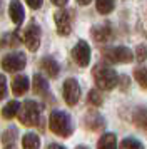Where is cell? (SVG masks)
<instances>
[{"instance_id": "5bb4252c", "label": "cell", "mask_w": 147, "mask_h": 149, "mask_svg": "<svg viewBox=\"0 0 147 149\" xmlns=\"http://www.w3.org/2000/svg\"><path fill=\"white\" fill-rule=\"evenodd\" d=\"M134 124H137L142 131H147V107H137L132 114Z\"/></svg>"}, {"instance_id": "30bf717a", "label": "cell", "mask_w": 147, "mask_h": 149, "mask_svg": "<svg viewBox=\"0 0 147 149\" xmlns=\"http://www.w3.org/2000/svg\"><path fill=\"white\" fill-rule=\"evenodd\" d=\"M90 35L94 37V40L97 42H105L110 39V35H112V29L109 24H102V25H95L92 27L90 30Z\"/></svg>"}, {"instance_id": "9c48e42d", "label": "cell", "mask_w": 147, "mask_h": 149, "mask_svg": "<svg viewBox=\"0 0 147 149\" xmlns=\"http://www.w3.org/2000/svg\"><path fill=\"white\" fill-rule=\"evenodd\" d=\"M62 91H64V99H65L67 104H69V106H75L77 101H79V97H80L79 82L75 81V79H67V81L64 82Z\"/></svg>"}, {"instance_id": "ac0fdd59", "label": "cell", "mask_w": 147, "mask_h": 149, "mask_svg": "<svg viewBox=\"0 0 147 149\" xmlns=\"http://www.w3.org/2000/svg\"><path fill=\"white\" fill-rule=\"evenodd\" d=\"M33 91H35V94H42V95H45L49 92V82L40 74L33 75Z\"/></svg>"}, {"instance_id": "4dcf8cb0", "label": "cell", "mask_w": 147, "mask_h": 149, "mask_svg": "<svg viewBox=\"0 0 147 149\" xmlns=\"http://www.w3.org/2000/svg\"><path fill=\"white\" fill-rule=\"evenodd\" d=\"M79 3H82V5H89L90 2H89V0H79Z\"/></svg>"}, {"instance_id": "3957f363", "label": "cell", "mask_w": 147, "mask_h": 149, "mask_svg": "<svg viewBox=\"0 0 147 149\" xmlns=\"http://www.w3.org/2000/svg\"><path fill=\"white\" fill-rule=\"evenodd\" d=\"M19 119L24 126H35L40 119V106L35 101H25L19 111Z\"/></svg>"}, {"instance_id": "d4e9b609", "label": "cell", "mask_w": 147, "mask_h": 149, "mask_svg": "<svg viewBox=\"0 0 147 149\" xmlns=\"http://www.w3.org/2000/svg\"><path fill=\"white\" fill-rule=\"evenodd\" d=\"M19 44V39H17V35L15 34H5L3 37H2V40H0V49L7 47V45H17Z\"/></svg>"}, {"instance_id": "ba28073f", "label": "cell", "mask_w": 147, "mask_h": 149, "mask_svg": "<svg viewBox=\"0 0 147 149\" xmlns=\"http://www.w3.org/2000/svg\"><path fill=\"white\" fill-rule=\"evenodd\" d=\"M72 57L80 67H87L89 62H90V47H89V44L85 40L77 42L75 47L72 49Z\"/></svg>"}, {"instance_id": "52a82bcc", "label": "cell", "mask_w": 147, "mask_h": 149, "mask_svg": "<svg viewBox=\"0 0 147 149\" xmlns=\"http://www.w3.org/2000/svg\"><path fill=\"white\" fill-rule=\"evenodd\" d=\"M40 37H42V32H40L39 24H35L32 20L28 24V27L25 29V32H24V42H25V45L28 47V50H37L39 49Z\"/></svg>"}, {"instance_id": "8fae6325", "label": "cell", "mask_w": 147, "mask_h": 149, "mask_svg": "<svg viewBox=\"0 0 147 149\" xmlns=\"http://www.w3.org/2000/svg\"><path fill=\"white\" fill-rule=\"evenodd\" d=\"M8 14H10V19L13 20V24H15V25H20V24L24 22V17H25V14H24V5H22L20 2H17V0L10 2V5H8Z\"/></svg>"}, {"instance_id": "484cf974", "label": "cell", "mask_w": 147, "mask_h": 149, "mask_svg": "<svg viewBox=\"0 0 147 149\" xmlns=\"http://www.w3.org/2000/svg\"><path fill=\"white\" fill-rule=\"evenodd\" d=\"M135 59L139 62H144L147 59V45L146 44H140L139 47L135 49Z\"/></svg>"}, {"instance_id": "4fadbf2b", "label": "cell", "mask_w": 147, "mask_h": 149, "mask_svg": "<svg viewBox=\"0 0 147 149\" xmlns=\"http://www.w3.org/2000/svg\"><path fill=\"white\" fill-rule=\"evenodd\" d=\"M40 65H42V69H44L50 77H57L59 72H60L59 62L55 61V59H52V57H44L42 62H40Z\"/></svg>"}, {"instance_id": "83f0119b", "label": "cell", "mask_w": 147, "mask_h": 149, "mask_svg": "<svg viewBox=\"0 0 147 149\" xmlns=\"http://www.w3.org/2000/svg\"><path fill=\"white\" fill-rule=\"evenodd\" d=\"M27 5H28V7H32V8H40V7H42V0H37V2H35V0H28V2H27Z\"/></svg>"}, {"instance_id": "7c38bea8", "label": "cell", "mask_w": 147, "mask_h": 149, "mask_svg": "<svg viewBox=\"0 0 147 149\" xmlns=\"http://www.w3.org/2000/svg\"><path fill=\"white\" fill-rule=\"evenodd\" d=\"M28 79H27L25 75H17L12 82V92L15 95H24L28 91Z\"/></svg>"}, {"instance_id": "1f68e13d", "label": "cell", "mask_w": 147, "mask_h": 149, "mask_svg": "<svg viewBox=\"0 0 147 149\" xmlns=\"http://www.w3.org/2000/svg\"><path fill=\"white\" fill-rule=\"evenodd\" d=\"M75 149H89V148H85V146H79V148H75Z\"/></svg>"}, {"instance_id": "277c9868", "label": "cell", "mask_w": 147, "mask_h": 149, "mask_svg": "<svg viewBox=\"0 0 147 149\" xmlns=\"http://www.w3.org/2000/svg\"><path fill=\"white\" fill-rule=\"evenodd\" d=\"M102 55H104V59H107L109 62H114V64H119V62L126 64V62H130L134 59V52L129 47H124V45L104 49Z\"/></svg>"}, {"instance_id": "8992f818", "label": "cell", "mask_w": 147, "mask_h": 149, "mask_svg": "<svg viewBox=\"0 0 147 149\" xmlns=\"http://www.w3.org/2000/svg\"><path fill=\"white\" fill-rule=\"evenodd\" d=\"M27 59L22 52H12V54H7L3 59H2V67L5 69L7 72H17V70H22L25 67Z\"/></svg>"}, {"instance_id": "44dd1931", "label": "cell", "mask_w": 147, "mask_h": 149, "mask_svg": "<svg viewBox=\"0 0 147 149\" xmlns=\"http://www.w3.org/2000/svg\"><path fill=\"white\" fill-rule=\"evenodd\" d=\"M114 7H115V3L112 0H97L95 2V8H97L99 14H110Z\"/></svg>"}, {"instance_id": "e0dca14e", "label": "cell", "mask_w": 147, "mask_h": 149, "mask_svg": "<svg viewBox=\"0 0 147 149\" xmlns=\"http://www.w3.org/2000/svg\"><path fill=\"white\" fill-rule=\"evenodd\" d=\"M22 148L24 149H39L40 148V137L33 132H27L22 139Z\"/></svg>"}, {"instance_id": "2e32d148", "label": "cell", "mask_w": 147, "mask_h": 149, "mask_svg": "<svg viewBox=\"0 0 147 149\" xmlns=\"http://www.w3.org/2000/svg\"><path fill=\"white\" fill-rule=\"evenodd\" d=\"M2 142H3V149H15V142H17V129L10 127L7 129L3 136H2Z\"/></svg>"}, {"instance_id": "7402d4cb", "label": "cell", "mask_w": 147, "mask_h": 149, "mask_svg": "<svg viewBox=\"0 0 147 149\" xmlns=\"http://www.w3.org/2000/svg\"><path fill=\"white\" fill-rule=\"evenodd\" d=\"M120 149H144V144L135 137H126L120 142Z\"/></svg>"}, {"instance_id": "f546056e", "label": "cell", "mask_w": 147, "mask_h": 149, "mask_svg": "<svg viewBox=\"0 0 147 149\" xmlns=\"http://www.w3.org/2000/svg\"><path fill=\"white\" fill-rule=\"evenodd\" d=\"M49 149H65V148H64V146H60V144H50Z\"/></svg>"}, {"instance_id": "ffe728a7", "label": "cell", "mask_w": 147, "mask_h": 149, "mask_svg": "<svg viewBox=\"0 0 147 149\" xmlns=\"http://www.w3.org/2000/svg\"><path fill=\"white\" fill-rule=\"evenodd\" d=\"M20 107H22V106H20L17 101H10L8 104H5V107L2 109V116H3L5 119H12L13 116H17Z\"/></svg>"}, {"instance_id": "4316f807", "label": "cell", "mask_w": 147, "mask_h": 149, "mask_svg": "<svg viewBox=\"0 0 147 149\" xmlns=\"http://www.w3.org/2000/svg\"><path fill=\"white\" fill-rule=\"evenodd\" d=\"M7 95V79L3 74H0V99Z\"/></svg>"}, {"instance_id": "cb8c5ba5", "label": "cell", "mask_w": 147, "mask_h": 149, "mask_svg": "<svg viewBox=\"0 0 147 149\" xmlns=\"http://www.w3.org/2000/svg\"><path fill=\"white\" fill-rule=\"evenodd\" d=\"M87 101H89V104L90 106H94V107H97V106H100L102 104V101H104V95L100 94L99 91H90L89 92V95H87Z\"/></svg>"}, {"instance_id": "f1b7e54d", "label": "cell", "mask_w": 147, "mask_h": 149, "mask_svg": "<svg viewBox=\"0 0 147 149\" xmlns=\"http://www.w3.org/2000/svg\"><path fill=\"white\" fill-rule=\"evenodd\" d=\"M53 3H55V5H59V7H64V5H67L65 0H53Z\"/></svg>"}, {"instance_id": "5b68a950", "label": "cell", "mask_w": 147, "mask_h": 149, "mask_svg": "<svg viewBox=\"0 0 147 149\" xmlns=\"http://www.w3.org/2000/svg\"><path fill=\"white\" fill-rule=\"evenodd\" d=\"M53 20L57 25V32L60 35H69L72 30V12H69L65 8H60L53 14Z\"/></svg>"}, {"instance_id": "6da1fadb", "label": "cell", "mask_w": 147, "mask_h": 149, "mask_svg": "<svg viewBox=\"0 0 147 149\" xmlns=\"http://www.w3.org/2000/svg\"><path fill=\"white\" fill-rule=\"evenodd\" d=\"M94 81L97 84V87L102 91H110L117 86L119 82V75L112 67H109L107 64H97L92 70Z\"/></svg>"}, {"instance_id": "7a4b0ae2", "label": "cell", "mask_w": 147, "mask_h": 149, "mask_svg": "<svg viewBox=\"0 0 147 149\" xmlns=\"http://www.w3.org/2000/svg\"><path fill=\"white\" fill-rule=\"evenodd\" d=\"M49 126L53 134L62 136V137H69L72 134V121L70 116L64 112V111H53L49 119Z\"/></svg>"}, {"instance_id": "603a6c76", "label": "cell", "mask_w": 147, "mask_h": 149, "mask_svg": "<svg viewBox=\"0 0 147 149\" xmlns=\"http://www.w3.org/2000/svg\"><path fill=\"white\" fill-rule=\"evenodd\" d=\"M134 77L139 82L140 87L147 89V67H137L134 70Z\"/></svg>"}, {"instance_id": "d6986e66", "label": "cell", "mask_w": 147, "mask_h": 149, "mask_svg": "<svg viewBox=\"0 0 147 149\" xmlns=\"http://www.w3.org/2000/svg\"><path fill=\"white\" fill-rule=\"evenodd\" d=\"M87 127L92 129V131H99V129H102V126H104V119L100 117L97 112H92L90 116H87Z\"/></svg>"}, {"instance_id": "9a60e30c", "label": "cell", "mask_w": 147, "mask_h": 149, "mask_svg": "<svg viewBox=\"0 0 147 149\" xmlns=\"http://www.w3.org/2000/svg\"><path fill=\"white\" fill-rule=\"evenodd\" d=\"M97 149H117V137L112 132H107L99 139Z\"/></svg>"}]
</instances>
